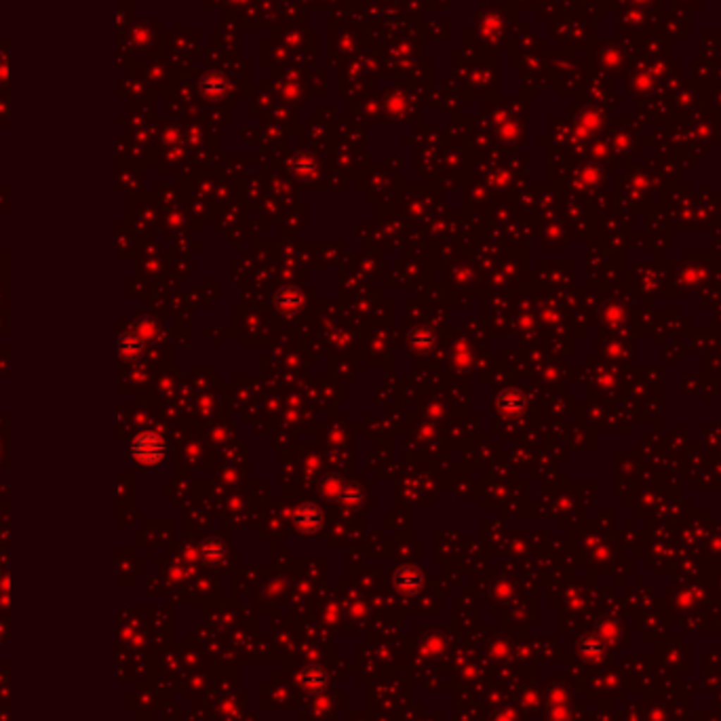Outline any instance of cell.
Wrapping results in <instances>:
<instances>
[{
	"label": "cell",
	"instance_id": "1",
	"mask_svg": "<svg viewBox=\"0 0 721 721\" xmlns=\"http://www.w3.org/2000/svg\"><path fill=\"white\" fill-rule=\"evenodd\" d=\"M329 677L327 673L321 669V667H306L302 673H300V686L308 692V694H319L325 690Z\"/></svg>",
	"mask_w": 721,
	"mask_h": 721
},
{
	"label": "cell",
	"instance_id": "2",
	"mask_svg": "<svg viewBox=\"0 0 721 721\" xmlns=\"http://www.w3.org/2000/svg\"><path fill=\"white\" fill-rule=\"evenodd\" d=\"M395 586L405 595H414L422 586V574L416 567H401L395 574Z\"/></svg>",
	"mask_w": 721,
	"mask_h": 721
},
{
	"label": "cell",
	"instance_id": "3",
	"mask_svg": "<svg viewBox=\"0 0 721 721\" xmlns=\"http://www.w3.org/2000/svg\"><path fill=\"white\" fill-rule=\"evenodd\" d=\"M295 523L300 529L304 531H314L319 525H321V512L312 506V504H306L302 508H297L295 512Z\"/></svg>",
	"mask_w": 721,
	"mask_h": 721
}]
</instances>
